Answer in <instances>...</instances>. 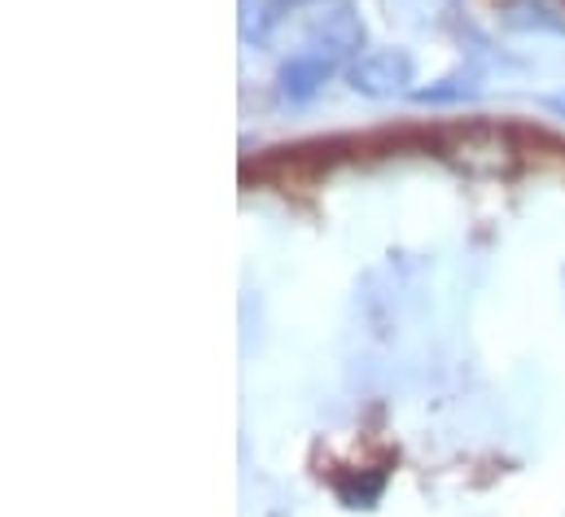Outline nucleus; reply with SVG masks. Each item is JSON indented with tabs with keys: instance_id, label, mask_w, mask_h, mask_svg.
<instances>
[{
	"instance_id": "2",
	"label": "nucleus",
	"mask_w": 565,
	"mask_h": 517,
	"mask_svg": "<svg viewBox=\"0 0 565 517\" xmlns=\"http://www.w3.org/2000/svg\"><path fill=\"white\" fill-rule=\"evenodd\" d=\"M351 88L364 97H391V93H413V57L395 49L360 53L351 62Z\"/></svg>"
},
{
	"instance_id": "1",
	"label": "nucleus",
	"mask_w": 565,
	"mask_h": 517,
	"mask_svg": "<svg viewBox=\"0 0 565 517\" xmlns=\"http://www.w3.org/2000/svg\"><path fill=\"white\" fill-rule=\"evenodd\" d=\"M364 49V27L351 9H338L329 13L320 27H316V40L294 53L277 75V97L285 106H307L342 66H351Z\"/></svg>"
}]
</instances>
